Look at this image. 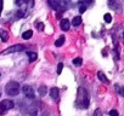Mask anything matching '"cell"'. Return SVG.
I'll use <instances>...</instances> for the list:
<instances>
[{
  "instance_id": "obj_25",
  "label": "cell",
  "mask_w": 124,
  "mask_h": 116,
  "mask_svg": "<svg viewBox=\"0 0 124 116\" xmlns=\"http://www.w3.org/2000/svg\"><path fill=\"white\" fill-rule=\"evenodd\" d=\"M94 116H101V110L100 109H96L95 112H94Z\"/></svg>"
},
{
  "instance_id": "obj_16",
  "label": "cell",
  "mask_w": 124,
  "mask_h": 116,
  "mask_svg": "<svg viewBox=\"0 0 124 116\" xmlns=\"http://www.w3.org/2000/svg\"><path fill=\"white\" fill-rule=\"evenodd\" d=\"M82 63H83V61H82V58L80 57H77V58H74V59H73V64L74 65H82Z\"/></svg>"
},
{
  "instance_id": "obj_5",
  "label": "cell",
  "mask_w": 124,
  "mask_h": 116,
  "mask_svg": "<svg viewBox=\"0 0 124 116\" xmlns=\"http://www.w3.org/2000/svg\"><path fill=\"white\" fill-rule=\"evenodd\" d=\"M24 50H26V46H24V45H21V44H18V45H14V46L9 47L8 50L3 51V54L14 53V52H21V51H24Z\"/></svg>"
},
{
  "instance_id": "obj_8",
  "label": "cell",
  "mask_w": 124,
  "mask_h": 116,
  "mask_svg": "<svg viewBox=\"0 0 124 116\" xmlns=\"http://www.w3.org/2000/svg\"><path fill=\"white\" fill-rule=\"evenodd\" d=\"M58 94H60V90L57 87H52L50 90V97L54 99V100H57L58 99Z\"/></svg>"
},
{
  "instance_id": "obj_6",
  "label": "cell",
  "mask_w": 124,
  "mask_h": 116,
  "mask_svg": "<svg viewBox=\"0 0 124 116\" xmlns=\"http://www.w3.org/2000/svg\"><path fill=\"white\" fill-rule=\"evenodd\" d=\"M22 91H23V93H24V96L28 98V99H34V97H35V94H34V91H33V88L31 87V86H28V85H26V86H23V88H22Z\"/></svg>"
},
{
  "instance_id": "obj_1",
  "label": "cell",
  "mask_w": 124,
  "mask_h": 116,
  "mask_svg": "<svg viewBox=\"0 0 124 116\" xmlns=\"http://www.w3.org/2000/svg\"><path fill=\"white\" fill-rule=\"evenodd\" d=\"M76 104L79 109H88L89 108V93L84 87H79L77 92V100Z\"/></svg>"
},
{
  "instance_id": "obj_3",
  "label": "cell",
  "mask_w": 124,
  "mask_h": 116,
  "mask_svg": "<svg viewBox=\"0 0 124 116\" xmlns=\"http://www.w3.org/2000/svg\"><path fill=\"white\" fill-rule=\"evenodd\" d=\"M5 91L9 96H17L20 93V85L18 82L16 81H10L8 82L6 87H5Z\"/></svg>"
},
{
  "instance_id": "obj_20",
  "label": "cell",
  "mask_w": 124,
  "mask_h": 116,
  "mask_svg": "<svg viewBox=\"0 0 124 116\" xmlns=\"http://www.w3.org/2000/svg\"><path fill=\"white\" fill-rule=\"evenodd\" d=\"M35 26H37V28H38L39 30H44V27H45V26H44V23H41V22H39V23H38V22H37V23H35Z\"/></svg>"
},
{
  "instance_id": "obj_28",
  "label": "cell",
  "mask_w": 124,
  "mask_h": 116,
  "mask_svg": "<svg viewBox=\"0 0 124 116\" xmlns=\"http://www.w3.org/2000/svg\"><path fill=\"white\" fill-rule=\"evenodd\" d=\"M123 38H124V33H123Z\"/></svg>"
},
{
  "instance_id": "obj_23",
  "label": "cell",
  "mask_w": 124,
  "mask_h": 116,
  "mask_svg": "<svg viewBox=\"0 0 124 116\" xmlns=\"http://www.w3.org/2000/svg\"><path fill=\"white\" fill-rule=\"evenodd\" d=\"M85 10H86V5H82L80 7H79V11H80V13H83V12H85Z\"/></svg>"
},
{
  "instance_id": "obj_10",
  "label": "cell",
  "mask_w": 124,
  "mask_h": 116,
  "mask_svg": "<svg viewBox=\"0 0 124 116\" xmlns=\"http://www.w3.org/2000/svg\"><path fill=\"white\" fill-rule=\"evenodd\" d=\"M27 56H28V58H29V62H34L37 58H38V54H37L35 52H28V51H27Z\"/></svg>"
},
{
  "instance_id": "obj_14",
  "label": "cell",
  "mask_w": 124,
  "mask_h": 116,
  "mask_svg": "<svg viewBox=\"0 0 124 116\" xmlns=\"http://www.w3.org/2000/svg\"><path fill=\"white\" fill-rule=\"evenodd\" d=\"M97 76H99L100 81H102V82H105V84H108V80H107V77L105 76V74H103L102 71H99V73H97Z\"/></svg>"
},
{
  "instance_id": "obj_18",
  "label": "cell",
  "mask_w": 124,
  "mask_h": 116,
  "mask_svg": "<svg viewBox=\"0 0 124 116\" xmlns=\"http://www.w3.org/2000/svg\"><path fill=\"white\" fill-rule=\"evenodd\" d=\"M103 19H105L106 23H111V21H112V16H111L109 13H106V15L103 16Z\"/></svg>"
},
{
  "instance_id": "obj_27",
  "label": "cell",
  "mask_w": 124,
  "mask_h": 116,
  "mask_svg": "<svg viewBox=\"0 0 124 116\" xmlns=\"http://www.w3.org/2000/svg\"><path fill=\"white\" fill-rule=\"evenodd\" d=\"M15 3H16L17 5H21V4L23 3V0H16V1H15Z\"/></svg>"
},
{
  "instance_id": "obj_22",
  "label": "cell",
  "mask_w": 124,
  "mask_h": 116,
  "mask_svg": "<svg viewBox=\"0 0 124 116\" xmlns=\"http://www.w3.org/2000/svg\"><path fill=\"white\" fill-rule=\"evenodd\" d=\"M62 68H63V64H62V63H60V64L57 65V74H61V71H62Z\"/></svg>"
},
{
  "instance_id": "obj_13",
  "label": "cell",
  "mask_w": 124,
  "mask_h": 116,
  "mask_svg": "<svg viewBox=\"0 0 124 116\" xmlns=\"http://www.w3.org/2000/svg\"><path fill=\"white\" fill-rule=\"evenodd\" d=\"M33 36V32L32 30H27V32H24L23 34H22V38L24 39V40H28V39H31Z\"/></svg>"
},
{
  "instance_id": "obj_15",
  "label": "cell",
  "mask_w": 124,
  "mask_h": 116,
  "mask_svg": "<svg viewBox=\"0 0 124 116\" xmlns=\"http://www.w3.org/2000/svg\"><path fill=\"white\" fill-rule=\"evenodd\" d=\"M46 92H47V87H46V86L43 85L41 87H39V94H40V96H45Z\"/></svg>"
},
{
  "instance_id": "obj_21",
  "label": "cell",
  "mask_w": 124,
  "mask_h": 116,
  "mask_svg": "<svg viewBox=\"0 0 124 116\" xmlns=\"http://www.w3.org/2000/svg\"><path fill=\"white\" fill-rule=\"evenodd\" d=\"M24 15H26V13L23 12V10H18V11H17V15H16V16H17L18 18H21V17H24Z\"/></svg>"
},
{
  "instance_id": "obj_26",
  "label": "cell",
  "mask_w": 124,
  "mask_h": 116,
  "mask_svg": "<svg viewBox=\"0 0 124 116\" xmlns=\"http://www.w3.org/2000/svg\"><path fill=\"white\" fill-rule=\"evenodd\" d=\"M1 11H3V0H0V15H1Z\"/></svg>"
},
{
  "instance_id": "obj_11",
  "label": "cell",
  "mask_w": 124,
  "mask_h": 116,
  "mask_svg": "<svg viewBox=\"0 0 124 116\" xmlns=\"http://www.w3.org/2000/svg\"><path fill=\"white\" fill-rule=\"evenodd\" d=\"M80 23H82V17H80V16H77V17H74V18L72 19V24H73L74 27H78Z\"/></svg>"
},
{
  "instance_id": "obj_4",
  "label": "cell",
  "mask_w": 124,
  "mask_h": 116,
  "mask_svg": "<svg viewBox=\"0 0 124 116\" xmlns=\"http://www.w3.org/2000/svg\"><path fill=\"white\" fill-rule=\"evenodd\" d=\"M14 106H15V104H14L12 100H9V99L3 100L1 103H0V115L6 114V111L10 110V109H12Z\"/></svg>"
},
{
  "instance_id": "obj_9",
  "label": "cell",
  "mask_w": 124,
  "mask_h": 116,
  "mask_svg": "<svg viewBox=\"0 0 124 116\" xmlns=\"http://www.w3.org/2000/svg\"><path fill=\"white\" fill-rule=\"evenodd\" d=\"M0 38H1V40H3L4 42L8 41V39H9V33H8V30L0 29Z\"/></svg>"
},
{
  "instance_id": "obj_24",
  "label": "cell",
  "mask_w": 124,
  "mask_h": 116,
  "mask_svg": "<svg viewBox=\"0 0 124 116\" xmlns=\"http://www.w3.org/2000/svg\"><path fill=\"white\" fill-rule=\"evenodd\" d=\"M109 116H118V111L117 110H111L109 111Z\"/></svg>"
},
{
  "instance_id": "obj_2",
  "label": "cell",
  "mask_w": 124,
  "mask_h": 116,
  "mask_svg": "<svg viewBox=\"0 0 124 116\" xmlns=\"http://www.w3.org/2000/svg\"><path fill=\"white\" fill-rule=\"evenodd\" d=\"M47 4L56 11L63 12L67 9L68 5V0H47Z\"/></svg>"
},
{
  "instance_id": "obj_19",
  "label": "cell",
  "mask_w": 124,
  "mask_h": 116,
  "mask_svg": "<svg viewBox=\"0 0 124 116\" xmlns=\"http://www.w3.org/2000/svg\"><path fill=\"white\" fill-rule=\"evenodd\" d=\"M116 90H117V92H118L120 96H124V88H123V87H120V86H116Z\"/></svg>"
},
{
  "instance_id": "obj_7",
  "label": "cell",
  "mask_w": 124,
  "mask_h": 116,
  "mask_svg": "<svg viewBox=\"0 0 124 116\" xmlns=\"http://www.w3.org/2000/svg\"><path fill=\"white\" fill-rule=\"evenodd\" d=\"M70 26H71V23H70V21H68L67 18H62V19H61L60 27H61V29L63 30V32H67V30L70 29Z\"/></svg>"
},
{
  "instance_id": "obj_12",
  "label": "cell",
  "mask_w": 124,
  "mask_h": 116,
  "mask_svg": "<svg viewBox=\"0 0 124 116\" xmlns=\"http://www.w3.org/2000/svg\"><path fill=\"white\" fill-rule=\"evenodd\" d=\"M65 44V36L63 35H61L57 40H56V42H55V45L57 46V47H60V46H62V45H63Z\"/></svg>"
},
{
  "instance_id": "obj_17",
  "label": "cell",
  "mask_w": 124,
  "mask_h": 116,
  "mask_svg": "<svg viewBox=\"0 0 124 116\" xmlns=\"http://www.w3.org/2000/svg\"><path fill=\"white\" fill-rule=\"evenodd\" d=\"M23 3H24L29 9H32V7L34 6V0H23Z\"/></svg>"
}]
</instances>
